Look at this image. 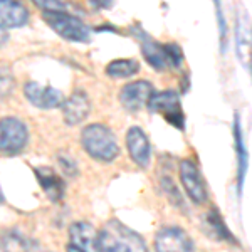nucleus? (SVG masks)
<instances>
[{"label": "nucleus", "mask_w": 252, "mask_h": 252, "mask_svg": "<svg viewBox=\"0 0 252 252\" xmlns=\"http://www.w3.org/2000/svg\"><path fill=\"white\" fill-rule=\"evenodd\" d=\"M15 88V78L9 67L0 66V99H5Z\"/></svg>", "instance_id": "nucleus-22"}, {"label": "nucleus", "mask_w": 252, "mask_h": 252, "mask_svg": "<svg viewBox=\"0 0 252 252\" xmlns=\"http://www.w3.org/2000/svg\"><path fill=\"white\" fill-rule=\"evenodd\" d=\"M234 140H235V152H237V190L239 193L242 192L244 187V178H246L247 172V150L244 145V133H242V126H241V118L239 115H235L234 120Z\"/></svg>", "instance_id": "nucleus-16"}, {"label": "nucleus", "mask_w": 252, "mask_h": 252, "mask_svg": "<svg viewBox=\"0 0 252 252\" xmlns=\"http://www.w3.org/2000/svg\"><path fill=\"white\" fill-rule=\"evenodd\" d=\"M32 2L35 3L37 7H40L44 12L46 10H59V12H64V9H66V5H64L61 0H32Z\"/></svg>", "instance_id": "nucleus-26"}, {"label": "nucleus", "mask_w": 252, "mask_h": 252, "mask_svg": "<svg viewBox=\"0 0 252 252\" xmlns=\"http://www.w3.org/2000/svg\"><path fill=\"white\" fill-rule=\"evenodd\" d=\"M24 94H26L29 103H32L34 106H37L40 109L58 108L64 101L63 93L58 91L56 88L40 86L39 83H34V81H31V83H27L24 86Z\"/></svg>", "instance_id": "nucleus-10"}, {"label": "nucleus", "mask_w": 252, "mask_h": 252, "mask_svg": "<svg viewBox=\"0 0 252 252\" xmlns=\"http://www.w3.org/2000/svg\"><path fill=\"white\" fill-rule=\"evenodd\" d=\"M58 165L61 166V170L64 172L66 177H71V178H76L79 173V168H78V161L74 160L69 153L66 152H59L58 153Z\"/></svg>", "instance_id": "nucleus-21"}, {"label": "nucleus", "mask_w": 252, "mask_h": 252, "mask_svg": "<svg viewBox=\"0 0 252 252\" xmlns=\"http://www.w3.org/2000/svg\"><path fill=\"white\" fill-rule=\"evenodd\" d=\"M89 97L84 91H74L67 99L63 101V118L69 126L83 123L89 115Z\"/></svg>", "instance_id": "nucleus-12"}, {"label": "nucleus", "mask_w": 252, "mask_h": 252, "mask_svg": "<svg viewBox=\"0 0 252 252\" xmlns=\"http://www.w3.org/2000/svg\"><path fill=\"white\" fill-rule=\"evenodd\" d=\"M97 247L99 252H148L143 237L118 219L108 220L97 232Z\"/></svg>", "instance_id": "nucleus-1"}, {"label": "nucleus", "mask_w": 252, "mask_h": 252, "mask_svg": "<svg viewBox=\"0 0 252 252\" xmlns=\"http://www.w3.org/2000/svg\"><path fill=\"white\" fill-rule=\"evenodd\" d=\"M29 22V10L19 0H0V27L17 29Z\"/></svg>", "instance_id": "nucleus-13"}, {"label": "nucleus", "mask_w": 252, "mask_h": 252, "mask_svg": "<svg viewBox=\"0 0 252 252\" xmlns=\"http://www.w3.org/2000/svg\"><path fill=\"white\" fill-rule=\"evenodd\" d=\"M235 44H237L239 59L246 66L247 71H251V32L249 24L244 26L242 20H239L237 27H235Z\"/></svg>", "instance_id": "nucleus-19"}, {"label": "nucleus", "mask_w": 252, "mask_h": 252, "mask_svg": "<svg viewBox=\"0 0 252 252\" xmlns=\"http://www.w3.org/2000/svg\"><path fill=\"white\" fill-rule=\"evenodd\" d=\"M96 9H109L113 7V0H89Z\"/></svg>", "instance_id": "nucleus-27"}, {"label": "nucleus", "mask_w": 252, "mask_h": 252, "mask_svg": "<svg viewBox=\"0 0 252 252\" xmlns=\"http://www.w3.org/2000/svg\"><path fill=\"white\" fill-rule=\"evenodd\" d=\"M178 173H180V182L190 200L193 204H204L207 200V187L197 165L192 160H182L180 166H178Z\"/></svg>", "instance_id": "nucleus-7"}, {"label": "nucleus", "mask_w": 252, "mask_h": 252, "mask_svg": "<svg viewBox=\"0 0 252 252\" xmlns=\"http://www.w3.org/2000/svg\"><path fill=\"white\" fill-rule=\"evenodd\" d=\"M141 52H143L145 59L148 61L150 66H153L158 71L165 69L168 64V59H166V52H165V46L163 44H158L157 40L150 39L148 35H141Z\"/></svg>", "instance_id": "nucleus-17"}, {"label": "nucleus", "mask_w": 252, "mask_h": 252, "mask_svg": "<svg viewBox=\"0 0 252 252\" xmlns=\"http://www.w3.org/2000/svg\"><path fill=\"white\" fill-rule=\"evenodd\" d=\"M7 40H9V32H7L5 29H2V27H0V47L5 46Z\"/></svg>", "instance_id": "nucleus-28"}, {"label": "nucleus", "mask_w": 252, "mask_h": 252, "mask_svg": "<svg viewBox=\"0 0 252 252\" xmlns=\"http://www.w3.org/2000/svg\"><path fill=\"white\" fill-rule=\"evenodd\" d=\"M215 3V12H217V22H219V29H220V37H222V51H225V42H227V22L223 17L220 0H214Z\"/></svg>", "instance_id": "nucleus-25"}, {"label": "nucleus", "mask_w": 252, "mask_h": 252, "mask_svg": "<svg viewBox=\"0 0 252 252\" xmlns=\"http://www.w3.org/2000/svg\"><path fill=\"white\" fill-rule=\"evenodd\" d=\"M0 252H39V246L22 232L7 230L0 235Z\"/></svg>", "instance_id": "nucleus-15"}, {"label": "nucleus", "mask_w": 252, "mask_h": 252, "mask_svg": "<svg viewBox=\"0 0 252 252\" xmlns=\"http://www.w3.org/2000/svg\"><path fill=\"white\" fill-rule=\"evenodd\" d=\"M161 187H163V192L166 193V197L173 202V205L177 207V209H184L185 205H184V200H182V195L178 192L177 185H175V182L172 178L170 177L161 178Z\"/></svg>", "instance_id": "nucleus-23"}, {"label": "nucleus", "mask_w": 252, "mask_h": 252, "mask_svg": "<svg viewBox=\"0 0 252 252\" xmlns=\"http://www.w3.org/2000/svg\"><path fill=\"white\" fill-rule=\"evenodd\" d=\"M34 173L39 180V185L42 187V190L52 202H59L64 197L66 184H64V180L54 170L49 168V166H37L34 170Z\"/></svg>", "instance_id": "nucleus-14"}, {"label": "nucleus", "mask_w": 252, "mask_h": 252, "mask_svg": "<svg viewBox=\"0 0 252 252\" xmlns=\"http://www.w3.org/2000/svg\"><path fill=\"white\" fill-rule=\"evenodd\" d=\"M157 252H195V244L180 227H163L155 237Z\"/></svg>", "instance_id": "nucleus-6"}, {"label": "nucleus", "mask_w": 252, "mask_h": 252, "mask_svg": "<svg viewBox=\"0 0 252 252\" xmlns=\"http://www.w3.org/2000/svg\"><path fill=\"white\" fill-rule=\"evenodd\" d=\"M126 148L131 157V160L140 166L146 168L150 165V158H152V146H150L148 136L140 126H131L126 133Z\"/></svg>", "instance_id": "nucleus-9"}, {"label": "nucleus", "mask_w": 252, "mask_h": 252, "mask_svg": "<svg viewBox=\"0 0 252 252\" xmlns=\"http://www.w3.org/2000/svg\"><path fill=\"white\" fill-rule=\"evenodd\" d=\"M153 94V86L148 81H136L129 83L120 91V101L128 111L135 113L148 103V99Z\"/></svg>", "instance_id": "nucleus-11"}, {"label": "nucleus", "mask_w": 252, "mask_h": 252, "mask_svg": "<svg viewBox=\"0 0 252 252\" xmlns=\"http://www.w3.org/2000/svg\"><path fill=\"white\" fill-rule=\"evenodd\" d=\"M67 252H99L97 247V230L86 220L74 222L69 227Z\"/></svg>", "instance_id": "nucleus-8"}, {"label": "nucleus", "mask_w": 252, "mask_h": 252, "mask_svg": "<svg viewBox=\"0 0 252 252\" xmlns=\"http://www.w3.org/2000/svg\"><path fill=\"white\" fill-rule=\"evenodd\" d=\"M42 17L56 34H59L61 37L66 40H72V42H88L89 37H91L89 27L83 20L74 17V15H69L66 12H59V10H56V12L46 10L42 14Z\"/></svg>", "instance_id": "nucleus-3"}, {"label": "nucleus", "mask_w": 252, "mask_h": 252, "mask_svg": "<svg viewBox=\"0 0 252 252\" xmlns=\"http://www.w3.org/2000/svg\"><path fill=\"white\" fill-rule=\"evenodd\" d=\"M5 202V198H3V193H2V189H0V204H3Z\"/></svg>", "instance_id": "nucleus-29"}, {"label": "nucleus", "mask_w": 252, "mask_h": 252, "mask_svg": "<svg viewBox=\"0 0 252 252\" xmlns=\"http://www.w3.org/2000/svg\"><path fill=\"white\" fill-rule=\"evenodd\" d=\"M81 145L91 158L103 163H109L120 155V145L116 136L108 126L94 123L88 125L81 133Z\"/></svg>", "instance_id": "nucleus-2"}, {"label": "nucleus", "mask_w": 252, "mask_h": 252, "mask_svg": "<svg viewBox=\"0 0 252 252\" xmlns=\"http://www.w3.org/2000/svg\"><path fill=\"white\" fill-rule=\"evenodd\" d=\"M204 223L207 225V232L210 235H214L217 241H229V242H234V237L232 234L229 232L227 229L225 222H223L220 212H219L215 207L207 212V215L204 217Z\"/></svg>", "instance_id": "nucleus-18"}, {"label": "nucleus", "mask_w": 252, "mask_h": 252, "mask_svg": "<svg viewBox=\"0 0 252 252\" xmlns=\"http://www.w3.org/2000/svg\"><path fill=\"white\" fill-rule=\"evenodd\" d=\"M29 129L24 121L17 118H3L0 120V153L17 155L27 146Z\"/></svg>", "instance_id": "nucleus-4"}, {"label": "nucleus", "mask_w": 252, "mask_h": 252, "mask_svg": "<svg viewBox=\"0 0 252 252\" xmlns=\"http://www.w3.org/2000/svg\"><path fill=\"white\" fill-rule=\"evenodd\" d=\"M165 46V52H166V59H168V64L173 67H178L182 64V59H184V54H182V49L178 44H163Z\"/></svg>", "instance_id": "nucleus-24"}, {"label": "nucleus", "mask_w": 252, "mask_h": 252, "mask_svg": "<svg viewBox=\"0 0 252 252\" xmlns=\"http://www.w3.org/2000/svg\"><path fill=\"white\" fill-rule=\"evenodd\" d=\"M148 109L152 113H161L170 125L178 129H184L185 116L180 106V96L177 91H160L153 93L148 99Z\"/></svg>", "instance_id": "nucleus-5"}, {"label": "nucleus", "mask_w": 252, "mask_h": 252, "mask_svg": "<svg viewBox=\"0 0 252 252\" xmlns=\"http://www.w3.org/2000/svg\"><path fill=\"white\" fill-rule=\"evenodd\" d=\"M140 71V63L135 59H116L106 66V74L115 79L131 78Z\"/></svg>", "instance_id": "nucleus-20"}]
</instances>
